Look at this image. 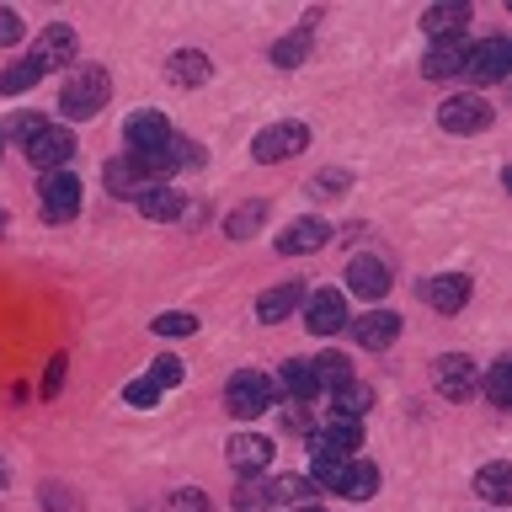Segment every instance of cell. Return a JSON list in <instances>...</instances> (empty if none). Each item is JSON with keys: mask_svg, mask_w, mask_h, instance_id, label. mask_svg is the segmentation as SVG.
<instances>
[{"mask_svg": "<svg viewBox=\"0 0 512 512\" xmlns=\"http://www.w3.org/2000/svg\"><path fill=\"white\" fill-rule=\"evenodd\" d=\"M304 150H310V128H304V123H294V118L272 123V128H262V134L251 139V155L262 160V166H278V160H294V155H304Z\"/></svg>", "mask_w": 512, "mask_h": 512, "instance_id": "cell-4", "label": "cell"}, {"mask_svg": "<svg viewBox=\"0 0 512 512\" xmlns=\"http://www.w3.org/2000/svg\"><path fill=\"white\" fill-rule=\"evenodd\" d=\"M0 150H6V134H0Z\"/></svg>", "mask_w": 512, "mask_h": 512, "instance_id": "cell-46", "label": "cell"}, {"mask_svg": "<svg viewBox=\"0 0 512 512\" xmlns=\"http://www.w3.org/2000/svg\"><path fill=\"white\" fill-rule=\"evenodd\" d=\"M0 491H6V464H0Z\"/></svg>", "mask_w": 512, "mask_h": 512, "instance_id": "cell-44", "label": "cell"}, {"mask_svg": "<svg viewBox=\"0 0 512 512\" xmlns=\"http://www.w3.org/2000/svg\"><path fill=\"white\" fill-rule=\"evenodd\" d=\"M102 176H107V192H112V198H128V192L139 198V192H144V166H139L134 155H128V160H107Z\"/></svg>", "mask_w": 512, "mask_h": 512, "instance_id": "cell-24", "label": "cell"}, {"mask_svg": "<svg viewBox=\"0 0 512 512\" xmlns=\"http://www.w3.org/2000/svg\"><path fill=\"white\" fill-rule=\"evenodd\" d=\"M432 384H438L443 400H470L475 395V363L464 352H443V358H432Z\"/></svg>", "mask_w": 512, "mask_h": 512, "instance_id": "cell-10", "label": "cell"}, {"mask_svg": "<svg viewBox=\"0 0 512 512\" xmlns=\"http://www.w3.org/2000/svg\"><path fill=\"white\" fill-rule=\"evenodd\" d=\"M422 75H427V80L464 75V43H432L427 59H422Z\"/></svg>", "mask_w": 512, "mask_h": 512, "instance_id": "cell-23", "label": "cell"}, {"mask_svg": "<svg viewBox=\"0 0 512 512\" xmlns=\"http://www.w3.org/2000/svg\"><path fill=\"white\" fill-rule=\"evenodd\" d=\"M299 304H304V283H278L256 299V320H262V326H278V320H288L299 310Z\"/></svg>", "mask_w": 512, "mask_h": 512, "instance_id": "cell-21", "label": "cell"}, {"mask_svg": "<svg viewBox=\"0 0 512 512\" xmlns=\"http://www.w3.org/2000/svg\"><path fill=\"white\" fill-rule=\"evenodd\" d=\"M107 96H112V80L102 64H86V70H70V80H64V91H59V112L70 123L80 118H96V112L107 107Z\"/></svg>", "mask_w": 512, "mask_h": 512, "instance_id": "cell-2", "label": "cell"}, {"mask_svg": "<svg viewBox=\"0 0 512 512\" xmlns=\"http://www.w3.org/2000/svg\"><path fill=\"white\" fill-rule=\"evenodd\" d=\"M475 486H480V496H486V502H507V496H512V464H507V459H491L486 470L475 475Z\"/></svg>", "mask_w": 512, "mask_h": 512, "instance_id": "cell-29", "label": "cell"}, {"mask_svg": "<svg viewBox=\"0 0 512 512\" xmlns=\"http://www.w3.org/2000/svg\"><path fill=\"white\" fill-rule=\"evenodd\" d=\"M422 32L432 43H459L464 32H470V6H454V0H448V6H427L422 11Z\"/></svg>", "mask_w": 512, "mask_h": 512, "instance_id": "cell-17", "label": "cell"}, {"mask_svg": "<svg viewBox=\"0 0 512 512\" xmlns=\"http://www.w3.org/2000/svg\"><path fill=\"white\" fill-rule=\"evenodd\" d=\"M64 368H70V358H64V352H54V363H48V374H43V400H48V395H59Z\"/></svg>", "mask_w": 512, "mask_h": 512, "instance_id": "cell-40", "label": "cell"}, {"mask_svg": "<svg viewBox=\"0 0 512 512\" xmlns=\"http://www.w3.org/2000/svg\"><path fill=\"white\" fill-rule=\"evenodd\" d=\"M438 123L448 128V134H480V128L491 123V102L475 96V91H459V96H448V102L438 107Z\"/></svg>", "mask_w": 512, "mask_h": 512, "instance_id": "cell-8", "label": "cell"}, {"mask_svg": "<svg viewBox=\"0 0 512 512\" xmlns=\"http://www.w3.org/2000/svg\"><path fill=\"white\" fill-rule=\"evenodd\" d=\"M262 224H267V203L256 198V203H240L235 214L224 219V235H230V240H251L256 230H262Z\"/></svg>", "mask_w": 512, "mask_h": 512, "instance_id": "cell-28", "label": "cell"}, {"mask_svg": "<svg viewBox=\"0 0 512 512\" xmlns=\"http://www.w3.org/2000/svg\"><path fill=\"white\" fill-rule=\"evenodd\" d=\"M224 454H230V470L235 475H262L267 464H272V438H267V432H235Z\"/></svg>", "mask_w": 512, "mask_h": 512, "instance_id": "cell-14", "label": "cell"}, {"mask_svg": "<svg viewBox=\"0 0 512 512\" xmlns=\"http://www.w3.org/2000/svg\"><path fill=\"white\" fill-rule=\"evenodd\" d=\"M395 336H400V315H395V310H374V315L352 320V342L368 347V352H384Z\"/></svg>", "mask_w": 512, "mask_h": 512, "instance_id": "cell-18", "label": "cell"}, {"mask_svg": "<svg viewBox=\"0 0 512 512\" xmlns=\"http://www.w3.org/2000/svg\"><path fill=\"white\" fill-rule=\"evenodd\" d=\"M123 400H128V406H139V411H150L155 400H160V390H155L150 379H128V390H123Z\"/></svg>", "mask_w": 512, "mask_h": 512, "instance_id": "cell-37", "label": "cell"}, {"mask_svg": "<svg viewBox=\"0 0 512 512\" xmlns=\"http://www.w3.org/2000/svg\"><path fill=\"white\" fill-rule=\"evenodd\" d=\"M38 64H32V59H16L11 64V70L6 75H0V91H6V96H16V91H27V86H38Z\"/></svg>", "mask_w": 512, "mask_h": 512, "instance_id": "cell-35", "label": "cell"}, {"mask_svg": "<svg viewBox=\"0 0 512 512\" xmlns=\"http://www.w3.org/2000/svg\"><path fill=\"white\" fill-rule=\"evenodd\" d=\"M310 448H315V459H352L363 448V422H352V416H331L326 427L310 432Z\"/></svg>", "mask_w": 512, "mask_h": 512, "instance_id": "cell-6", "label": "cell"}, {"mask_svg": "<svg viewBox=\"0 0 512 512\" xmlns=\"http://www.w3.org/2000/svg\"><path fill=\"white\" fill-rule=\"evenodd\" d=\"M182 379H187L182 358H176V352H160V358H155V368H150V384H155V390H176Z\"/></svg>", "mask_w": 512, "mask_h": 512, "instance_id": "cell-34", "label": "cell"}, {"mask_svg": "<svg viewBox=\"0 0 512 512\" xmlns=\"http://www.w3.org/2000/svg\"><path fill=\"white\" fill-rule=\"evenodd\" d=\"M224 406H230V416H240V422H256V416L272 406V379L262 368H240V374H230V384H224Z\"/></svg>", "mask_w": 512, "mask_h": 512, "instance_id": "cell-3", "label": "cell"}, {"mask_svg": "<svg viewBox=\"0 0 512 512\" xmlns=\"http://www.w3.org/2000/svg\"><path fill=\"white\" fill-rule=\"evenodd\" d=\"M0 43H22V16L0 6Z\"/></svg>", "mask_w": 512, "mask_h": 512, "instance_id": "cell-41", "label": "cell"}, {"mask_svg": "<svg viewBox=\"0 0 512 512\" xmlns=\"http://www.w3.org/2000/svg\"><path fill=\"white\" fill-rule=\"evenodd\" d=\"M331 240V224L326 219H299V224H288V230L278 235V251L283 256H310V251H320Z\"/></svg>", "mask_w": 512, "mask_h": 512, "instance_id": "cell-20", "label": "cell"}, {"mask_svg": "<svg viewBox=\"0 0 512 512\" xmlns=\"http://www.w3.org/2000/svg\"><path fill=\"white\" fill-rule=\"evenodd\" d=\"M512 70V43L507 38H480V43H464V75L475 86H496Z\"/></svg>", "mask_w": 512, "mask_h": 512, "instance_id": "cell-5", "label": "cell"}, {"mask_svg": "<svg viewBox=\"0 0 512 512\" xmlns=\"http://www.w3.org/2000/svg\"><path fill=\"white\" fill-rule=\"evenodd\" d=\"M352 176L347 171H320V192H347Z\"/></svg>", "mask_w": 512, "mask_h": 512, "instance_id": "cell-43", "label": "cell"}, {"mask_svg": "<svg viewBox=\"0 0 512 512\" xmlns=\"http://www.w3.org/2000/svg\"><path fill=\"white\" fill-rule=\"evenodd\" d=\"M38 198H43V214L54 224H64V219H75V208H80V182L70 171H48L38 182Z\"/></svg>", "mask_w": 512, "mask_h": 512, "instance_id": "cell-13", "label": "cell"}, {"mask_svg": "<svg viewBox=\"0 0 512 512\" xmlns=\"http://www.w3.org/2000/svg\"><path fill=\"white\" fill-rule=\"evenodd\" d=\"M198 331V320L182 315V310H171V315H155V336H192Z\"/></svg>", "mask_w": 512, "mask_h": 512, "instance_id": "cell-36", "label": "cell"}, {"mask_svg": "<svg viewBox=\"0 0 512 512\" xmlns=\"http://www.w3.org/2000/svg\"><path fill=\"white\" fill-rule=\"evenodd\" d=\"M27 59L38 64V75H48V70H64V64H75V27H64V22L43 27V32H38V48H32Z\"/></svg>", "mask_w": 512, "mask_h": 512, "instance_id": "cell-12", "label": "cell"}, {"mask_svg": "<svg viewBox=\"0 0 512 512\" xmlns=\"http://www.w3.org/2000/svg\"><path fill=\"white\" fill-rule=\"evenodd\" d=\"M422 299L438 315H459L464 304H470V278H464V272H438V278L422 283Z\"/></svg>", "mask_w": 512, "mask_h": 512, "instance_id": "cell-16", "label": "cell"}, {"mask_svg": "<svg viewBox=\"0 0 512 512\" xmlns=\"http://www.w3.org/2000/svg\"><path fill=\"white\" fill-rule=\"evenodd\" d=\"M310 374H315V390H342L352 379V363H347V352H320L310 363Z\"/></svg>", "mask_w": 512, "mask_h": 512, "instance_id": "cell-26", "label": "cell"}, {"mask_svg": "<svg viewBox=\"0 0 512 512\" xmlns=\"http://www.w3.org/2000/svg\"><path fill=\"white\" fill-rule=\"evenodd\" d=\"M304 326H310L315 336H336L347 326V304H342V288H320V294H310V304H304Z\"/></svg>", "mask_w": 512, "mask_h": 512, "instance_id": "cell-15", "label": "cell"}, {"mask_svg": "<svg viewBox=\"0 0 512 512\" xmlns=\"http://www.w3.org/2000/svg\"><path fill=\"white\" fill-rule=\"evenodd\" d=\"M294 512H320V507H294Z\"/></svg>", "mask_w": 512, "mask_h": 512, "instance_id": "cell-45", "label": "cell"}, {"mask_svg": "<svg viewBox=\"0 0 512 512\" xmlns=\"http://www.w3.org/2000/svg\"><path fill=\"white\" fill-rule=\"evenodd\" d=\"M283 427H288V432H315V427H310V411H304V406H288V411H283Z\"/></svg>", "mask_w": 512, "mask_h": 512, "instance_id": "cell-42", "label": "cell"}, {"mask_svg": "<svg viewBox=\"0 0 512 512\" xmlns=\"http://www.w3.org/2000/svg\"><path fill=\"white\" fill-rule=\"evenodd\" d=\"M310 491H315L310 475H278V480H267V496H272V502H294V507H299Z\"/></svg>", "mask_w": 512, "mask_h": 512, "instance_id": "cell-31", "label": "cell"}, {"mask_svg": "<svg viewBox=\"0 0 512 512\" xmlns=\"http://www.w3.org/2000/svg\"><path fill=\"white\" fill-rule=\"evenodd\" d=\"M171 134H176V128H171L166 118H160V112H150V107L134 112V118L123 123V139H128V155H134V160L160 155V144H166Z\"/></svg>", "mask_w": 512, "mask_h": 512, "instance_id": "cell-9", "label": "cell"}, {"mask_svg": "<svg viewBox=\"0 0 512 512\" xmlns=\"http://www.w3.org/2000/svg\"><path fill=\"white\" fill-rule=\"evenodd\" d=\"M310 59V27H299V32H283L278 48H272V64L278 70H294V64Z\"/></svg>", "mask_w": 512, "mask_h": 512, "instance_id": "cell-30", "label": "cell"}, {"mask_svg": "<svg viewBox=\"0 0 512 512\" xmlns=\"http://www.w3.org/2000/svg\"><path fill=\"white\" fill-rule=\"evenodd\" d=\"M272 507V496L267 486L256 475H240V486H235V512H267Z\"/></svg>", "mask_w": 512, "mask_h": 512, "instance_id": "cell-32", "label": "cell"}, {"mask_svg": "<svg viewBox=\"0 0 512 512\" xmlns=\"http://www.w3.org/2000/svg\"><path fill=\"white\" fill-rule=\"evenodd\" d=\"M331 406H336V416H352V422H358V416L374 406V390H368L363 379H347L342 390H331Z\"/></svg>", "mask_w": 512, "mask_h": 512, "instance_id": "cell-27", "label": "cell"}, {"mask_svg": "<svg viewBox=\"0 0 512 512\" xmlns=\"http://www.w3.org/2000/svg\"><path fill=\"white\" fill-rule=\"evenodd\" d=\"M310 480H315V491H336L347 502H368L379 491V470L368 459H315Z\"/></svg>", "mask_w": 512, "mask_h": 512, "instance_id": "cell-1", "label": "cell"}, {"mask_svg": "<svg viewBox=\"0 0 512 512\" xmlns=\"http://www.w3.org/2000/svg\"><path fill=\"white\" fill-rule=\"evenodd\" d=\"M486 400H491V406H512V363H507V358L491 363V374H486Z\"/></svg>", "mask_w": 512, "mask_h": 512, "instance_id": "cell-33", "label": "cell"}, {"mask_svg": "<svg viewBox=\"0 0 512 512\" xmlns=\"http://www.w3.org/2000/svg\"><path fill=\"white\" fill-rule=\"evenodd\" d=\"M171 512H214V502H208L203 491H171Z\"/></svg>", "mask_w": 512, "mask_h": 512, "instance_id": "cell-38", "label": "cell"}, {"mask_svg": "<svg viewBox=\"0 0 512 512\" xmlns=\"http://www.w3.org/2000/svg\"><path fill=\"white\" fill-rule=\"evenodd\" d=\"M139 214L155 219V224H171V219L187 214V198H182L176 187H144V192H139Z\"/></svg>", "mask_w": 512, "mask_h": 512, "instance_id": "cell-22", "label": "cell"}, {"mask_svg": "<svg viewBox=\"0 0 512 512\" xmlns=\"http://www.w3.org/2000/svg\"><path fill=\"white\" fill-rule=\"evenodd\" d=\"M70 155H75V134H70V128H59V123H43L38 134L27 139V160L43 176L48 171H64V160H70Z\"/></svg>", "mask_w": 512, "mask_h": 512, "instance_id": "cell-7", "label": "cell"}, {"mask_svg": "<svg viewBox=\"0 0 512 512\" xmlns=\"http://www.w3.org/2000/svg\"><path fill=\"white\" fill-rule=\"evenodd\" d=\"M278 384L288 390V400H294V406H304V400H315V395H320V390H315L310 363H299V358H288V363L278 368Z\"/></svg>", "mask_w": 512, "mask_h": 512, "instance_id": "cell-25", "label": "cell"}, {"mask_svg": "<svg viewBox=\"0 0 512 512\" xmlns=\"http://www.w3.org/2000/svg\"><path fill=\"white\" fill-rule=\"evenodd\" d=\"M390 283H395V272H390L384 256H352V262H347V288L358 299H384V294H390Z\"/></svg>", "mask_w": 512, "mask_h": 512, "instance_id": "cell-11", "label": "cell"}, {"mask_svg": "<svg viewBox=\"0 0 512 512\" xmlns=\"http://www.w3.org/2000/svg\"><path fill=\"white\" fill-rule=\"evenodd\" d=\"M38 128H43V118H38V112H16V118L6 123V139H32V134H38Z\"/></svg>", "mask_w": 512, "mask_h": 512, "instance_id": "cell-39", "label": "cell"}, {"mask_svg": "<svg viewBox=\"0 0 512 512\" xmlns=\"http://www.w3.org/2000/svg\"><path fill=\"white\" fill-rule=\"evenodd\" d=\"M208 75H214V64H208V54H198V48H176V54L166 59V80L182 86V91H198Z\"/></svg>", "mask_w": 512, "mask_h": 512, "instance_id": "cell-19", "label": "cell"}]
</instances>
